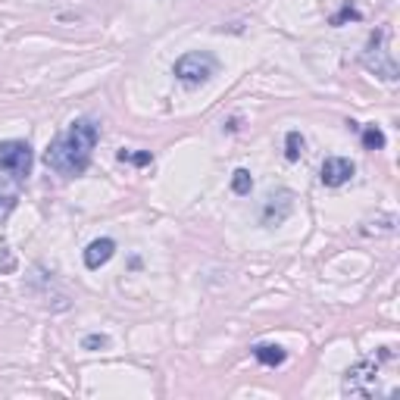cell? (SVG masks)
Listing matches in <instances>:
<instances>
[{
	"mask_svg": "<svg viewBox=\"0 0 400 400\" xmlns=\"http://www.w3.org/2000/svg\"><path fill=\"white\" fill-rule=\"evenodd\" d=\"M97 138H100V128L94 119H75L72 126L66 128L63 135H56L50 141L47 154H44V163L50 166L54 172L60 176H82L91 163V154L97 147Z\"/></svg>",
	"mask_w": 400,
	"mask_h": 400,
	"instance_id": "obj_1",
	"label": "cell"
},
{
	"mask_svg": "<svg viewBox=\"0 0 400 400\" xmlns=\"http://www.w3.org/2000/svg\"><path fill=\"white\" fill-rule=\"evenodd\" d=\"M384 41H388V28H378L366 44L363 66L369 72H375L382 82H397V63H394V56H391V50L384 47Z\"/></svg>",
	"mask_w": 400,
	"mask_h": 400,
	"instance_id": "obj_2",
	"label": "cell"
},
{
	"mask_svg": "<svg viewBox=\"0 0 400 400\" xmlns=\"http://www.w3.org/2000/svg\"><path fill=\"white\" fill-rule=\"evenodd\" d=\"M216 69H219V63H216V56L207 54V50H191V54H185L181 60H176V78L185 85L210 82V78L216 75Z\"/></svg>",
	"mask_w": 400,
	"mask_h": 400,
	"instance_id": "obj_3",
	"label": "cell"
},
{
	"mask_svg": "<svg viewBox=\"0 0 400 400\" xmlns=\"http://www.w3.org/2000/svg\"><path fill=\"white\" fill-rule=\"evenodd\" d=\"M378 363L375 360H360L353 369H347L344 375V394L347 397H372L382 394L378 388Z\"/></svg>",
	"mask_w": 400,
	"mask_h": 400,
	"instance_id": "obj_4",
	"label": "cell"
},
{
	"mask_svg": "<svg viewBox=\"0 0 400 400\" xmlns=\"http://www.w3.org/2000/svg\"><path fill=\"white\" fill-rule=\"evenodd\" d=\"M32 163H35V154L25 141H0V169L6 176H16L23 178L32 172Z\"/></svg>",
	"mask_w": 400,
	"mask_h": 400,
	"instance_id": "obj_5",
	"label": "cell"
},
{
	"mask_svg": "<svg viewBox=\"0 0 400 400\" xmlns=\"http://www.w3.org/2000/svg\"><path fill=\"white\" fill-rule=\"evenodd\" d=\"M294 213V191H288V188H279V191H272L269 198L263 200V210H260V219L263 225H281L288 219V216Z\"/></svg>",
	"mask_w": 400,
	"mask_h": 400,
	"instance_id": "obj_6",
	"label": "cell"
},
{
	"mask_svg": "<svg viewBox=\"0 0 400 400\" xmlns=\"http://www.w3.org/2000/svg\"><path fill=\"white\" fill-rule=\"evenodd\" d=\"M319 178H322V185H329V188L344 185V181L353 178V163H351V159H344V157H329L322 163Z\"/></svg>",
	"mask_w": 400,
	"mask_h": 400,
	"instance_id": "obj_7",
	"label": "cell"
},
{
	"mask_svg": "<svg viewBox=\"0 0 400 400\" xmlns=\"http://www.w3.org/2000/svg\"><path fill=\"white\" fill-rule=\"evenodd\" d=\"M19 198H23V178L10 176V178L0 181V225L10 219V213L16 210Z\"/></svg>",
	"mask_w": 400,
	"mask_h": 400,
	"instance_id": "obj_8",
	"label": "cell"
},
{
	"mask_svg": "<svg viewBox=\"0 0 400 400\" xmlns=\"http://www.w3.org/2000/svg\"><path fill=\"white\" fill-rule=\"evenodd\" d=\"M116 253V241L113 238H97V241L88 244V250H85V266L88 269H100L104 263H110Z\"/></svg>",
	"mask_w": 400,
	"mask_h": 400,
	"instance_id": "obj_9",
	"label": "cell"
},
{
	"mask_svg": "<svg viewBox=\"0 0 400 400\" xmlns=\"http://www.w3.org/2000/svg\"><path fill=\"white\" fill-rule=\"evenodd\" d=\"M253 356H257L263 366H281V363L288 360V353L281 351L279 344H257L253 347Z\"/></svg>",
	"mask_w": 400,
	"mask_h": 400,
	"instance_id": "obj_10",
	"label": "cell"
},
{
	"mask_svg": "<svg viewBox=\"0 0 400 400\" xmlns=\"http://www.w3.org/2000/svg\"><path fill=\"white\" fill-rule=\"evenodd\" d=\"M363 147L366 150H382L384 147V132L378 126H369L363 128Z\"/></svg>",
	"mask_w": 400,
	"mask_h": 400,
	"instance_id": "obj_11",
	"label": "cell"
},
{
	"mask_svg": "<svg viewBox=\"0 0 400 400\" xmlns=\"http://www.w3.org/2000/svg\"><path fill=\"white\" fill-rule=\"evenodd\" d=\"M301 154H303V135L301 132H288V138H285V157L294 163V159H301Z\"/></svg>",
	"mask_w": 400,
	"mask_h": 400,
	"instance_id": "obj_12",
	"label": "cell"
},
{
	"mask_svg": "<svg viewBox=\"0 0 400 400\" xmlns=\"http://www.w3.org/2000/svg\"><path fill=\"white\" fill-rule=\"evenodd\" d=\"M250 188H253L250 172H247V169H235V172H231V191H235V194H250Z\"/></svg>",
	"mask_w": 400,
	"mask_h": 400,
	"instance_id": "obj_13",
	"label": "cell"
},
{
	"mask_svg": "<svg viewBox=\"0 0 400 400\" xmlns=\"http://www.w3.org/2000/svg\"><path fill=\"white\" fill-rule=\"evenodd\" d=\"M394 222H397V219H394L391 213H388V216H378V219L369 225L366 231H369V235H372V231H375V235H388V231H394Z\"/></svg>",
	"mask_w": 400,
	"mask_h": 400,
	"instance_id": "obj_14",
	"label": "cell"
},
{
	"mask_svg": "<svg viewBox=\"0 0 400 400\" xmlns=\"http://www.w3.org/2000/svg\"><path fill=\"white\" fill-rule=\"evenodd\" d=\"M0 272H4V275L16 272V257H13L10 247H0Z\"/></svg>",
	"mask_w": 400,
	"mask_h": 400,
	"instance_id": "obj_15",
	"label": "cell"
},
{
	"mask_svg": "<svg viewBox=\"0 0 400 400\" xmlns=\"http://www.w3.org/2000/svg\"><path fill=\"white\" fill-rule=\"evenodd\" d=\"M107 344H110V338H107V334H88V338L82 341L85 351H100V347H107Z\"/></svg>",
	"mask_w": 400,
	"mask_h": 400,
	"instance_id": "obj_16",
	"label": "cell"
},
{
	"mask_svg": "<svg viewBox=\"0 0 400 400\" xmlns=\"http://www.w3.org/2000/svg\"><path fill=\"white\" fill-rule=\"evenodd\" d=\"M119 159H132L135 166H147L154 157H150L147 150H141V154H132V150H119Z\"/></svg>",
	"mask_w": 400,
	"mask_h": 400,
	"instance_id": "obj_17",
	"label": "cell"
},
{
	"mask_svg": "<svg viewBox=\"0 0 400 400\" xmlns=\"http://www.w3.org/2000/svg\"><path fill=\"white\" fill-rule=\"evenodd\" d=\"M347 19H360V10H353L351 4H344V10H341L338 16H332V25H344Z\"/></svg>",
	"mask_w": 400,
	"mask_h": 400,
	"instance_id": "obj_18",
	"label": "cell"
}]
</instances>
